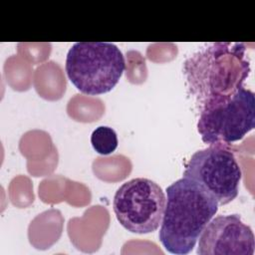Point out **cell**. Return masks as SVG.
I'll return each instance as SVG.
<instances>
[{"label":"cell","mask_w":255,"mask_h":255,"mask_svg":"<svg viewBox=\"0 0 255 255\" xmlns=\"http://www.w3.org/2000/svg\"><path fill=\"white\" fill-rule=\"evenodd\" d=\"M158 238L166 251L185 255L218 210L217 200L192 179L182 177L166 188Z\"/></svg>","instance_id":"cell-1"},{"label":"cell","mask_w":255,"mask_h":255,"mask_svg":"<svg viewBox=\"0 0 255 255\" xmlns=\"http://www.w3.org/2000/svg\"><path fill=\"white\" fill-rule=\"evenodd\" d=\"M126 69L121 50L109 42H78L68 51L65 70L83 94L96 96L112 91Z\"/></svg>","instance_id":"cell-2"},{"label":"cell","mask_w":255,"mask_h":255,"mask_svg":"<svg viewBox=\"0 0 255 255\" xmlns=\"http://www.w3.org/2000/svg\"><path fill=\"white\" fill-rule=\"evenodd\" d=\"M254 127V93L242 86L230 94L209 97L197 124L202 140L210 144L237 141Z\"/></svg>","instance_id":"cell-3"},{"label":"cell","mask_w":255,"mask_h":255,"mask_svg":"<svg viewBox=\"0 0 255 255\" xmlns=\"http://www.w3.org/2000/svg\"><path fill=\"white\" fill-rule=\"evenodd\" d=\"M166 196L148 178L136 177L124 182L114 196V212L120 224L131 233L155 231L162 220Z\"/></svg>","instance_id":"cell-4"},{"label":"cell","mask_w":255,"mask_h":255,"mask_svg":"<svg viewBox=\"0 0 255 255\" xmlns=\"http://www.w3.org/2000/svg\"><path fill=\"white\" fill-rule=\"evenodd\" d=\"M183 176L201 185L219 205H225L237 197L242 172L230 150L221 144H210L191 155Z\"/></svg>","instance_id":"cell-5"},{"label":"cell","mask_w":255,"mask_h":255,"mask_svg":"<svg viewBox=\"0 0 255 255\" xmlns=\"http://www.w3.org/2000/svg\"><path fill=\"white\" fill-rule=\"evenodd\" d=\"M199 255H253L255 239L252 229L237 214L212 218L199 236Z\"/></svg>","instance_id":"cell-6"},{"label":"cell","mask_w":255,"mask_h":255,"mask_svg":"<svg viewBox=\"0 0 255 255\" xmlns=\"http://www.w3.org/2000/svg\"><path fill=\"white\" fill-rule=\"evenodd\" d=\"M91 143L99 154H111L117 149L119 144L117 132L114 128L107 126L98 127L91 134Z\"/></svg>","instance_id":"cell-7"}]
</instances>
